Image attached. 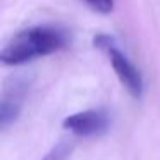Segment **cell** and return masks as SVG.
<instances>
[{"label":"cell","instance_id":"cell-1","mask_svg":"<svg viewBox=\"0 0 160 160\" xmlns=\"http://www.w3.org/2000/svg\"><path fill=\"white\" fill-rule=\"evenodd\" d=\"M69 36L57 26H33L16 33L4 45L0 60L5 66H21L40 57H47L66 48Z\"/></svg>","mask_w":160,"mask_h":160},{"label":"cell","instance_id":"cell-2","mask_svg":"<svg viewBox=\"0 0 160 160\" xmlns=\"http://www.w3.org/2000/svg\"><path fill=\"white\" fill-rule=\"evenodd\" d=\"M93 45L98 50L107 55L108 62H110L112 69H114L115 76L119 78L121 84L129 91V95L134 98H139L143 93V78L139 69L131 62L128 55L119 48L115 40L108 35H97L93 38Z\"/></svg>","mask_w":160,"mask_h":160},{"label":"cell","instance_id":"cell-3","mask_svg":"<svg viewBox=\"0 0 160 160\" xmlns=\"http://www.w3.org/2000/svg\"><path fill=\"white\" fill-rule=\"evenodd\" d=\"M29 84L31 83L26 76L12 78L9 83H5L2 91V102H0V126L4 129L16 122V119L19 117Z\"/></svg>","mask_w":160,"mask_h":160},{"label":"cell","instance_id":"cell-4","mask_svg":"<svg viewBox=\"0 0 160 160\" xmlns=\"http://www.w3.org/2000/svg\"><path fill=\"white\" fill-rule=\"evenodd\" d=\"M108 126H110V119L103 108H90V110L76 112L64 119V128L81 138L98 136L107 131Z\"/></svg>","mask_w":160,"mask_h":160},{"label":"cell","instance_id":"cell-5","mask_svg":"<svg viewBox=\"0 0 160 160\" xmlns=\"http://www.w3.org/2000/svg\"><path fill=\"white\" fill-rule=\"evenodd\" d=\"M74 150V143L72 141H59L55 146L50 148L48 153L42 157L40 160H67L71 157Z\"/></svg>","mask_w":160,"mask_h":160},{"label":"cell","instance_id":"cell-6","mask_svg":"<svg viewBox=\"0 0 160 160\" xmlns=\"http://www.w3.org/2000/svg\"><path fill=\"white\" fill-rule=\"evenodd\" d=\"M84 2L100 14H108L114 9V0H84Z\"/></svg>","mask_w":160,"mask_h":160}]
</instances>
